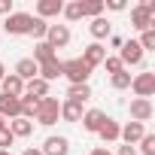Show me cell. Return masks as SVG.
Returning a JSON list of instances; mask_svg holds the SVG:
<instances>
[{
  "mask_svg": "<svg viewBox=\"0 0 155 155\" xmlns=\"http://www.w3.org/2000/svg\"><path fill=\"white\" fill-rule=\"evenodd\" d=\"M61 76H67L70 85H85L91 76V67L82 58H70V61H61Z\"/></svg>",
  "mask_w": 155,
  "mask_h": 155,
  "instance_id": "1",
  "label": "cell"
},
{
  "mask_svg": "<svg viewBox=\"0 0 155 155\" xmlns=\"http://www.w3.org/2000/svg\"><path fill=\"white\" fill-rule=\"evenodd\" d=\"M31 25H34V15L31 12H12V15H6L3 31L9 37H25V34H31Z\"/></svg>",
  "mask_w": 155,
  "mask_h": 155,
  "instance_id": "2",
  "label": "cell"
},
{
  "mask_svg": "<svg viewBox=\"0 0 155 155\" xmlns=\"http://www.w3.org/2000/svg\"><path fill=\"white\" fill-rule=\"evenodd\" d=\"M58 116H61V101L58 97H40V110H37V125H55L58 122Z\"/></svg>",
  "mask_w": 155,
  "mask_h": 155,
  "instance_id": "3",
  "label": "cell"
},
{
  "mask_svg": "<svg viewBox=\"0 0 155 155\" xmlns=\"http://www.w3.org/2000/svg\"><path fill=\"white\" fill-rule=\"evenodd\" d=\"M131 88H134V94L137 97H143V101H152V94H155V73H137V76H131Z\"/></svg>",
  "mask_w": 155,
  "mask_h": 155,
  "instance_id": "4",
  "label": "cell"
},
{
  "mask_svg": "<svg viewBox=\"0 0 155 155\" xmlns=\"http://www.w3.org/2000/svg\"><path fill=\"white\" fill-rule=\"evenodd\" d=\"M119 61H122V67H125V64L140 67V64H143V49H140V43H137V40H125L122 49H119Z\"/></svg>",
  "mask_w": 155,
  "mask_h": 155,
  "instance_id": "5",
  "label": "cell"
},
{
  "mask_svg": "<svg viewBox=\"0 0 155 155\" xmlns=\"http://www.w3.org/2000/svg\"><path fill=\"white\" fill-rule=\"evenodd\" d=\"M131 25L143 34V31H155V15L146 9V3H140V6H134L131 9Z\"/></svg>",
  "mask_w": 155,
  "mask_h": 155,
  "instance_id": "6",
  "label": "cell"
},
{
  "mask_svg": "<svg viewBox=\"0 0 155 155\" xmlns=\"http://www.w3.org/2000/svg\"><path fill=\"white\" fill-rule=\"evenodd\" d=\"M46 43H49L52 49H64V46L70 43V28H67V25H49Z\"/></svg>",
  "mask_w": 155,
  "mask_h": 155,
  "instance_id": "7",
  "label": "cell"
},
{
  "mask_svg": "<svg viewBox=\"0 0 155 155\" xmlns=\"http://www.w3.org/2000/svg\"><path fill=\"white\" fill-rule=\"evenodd\" d=\"M152 113H155L152 110V101H143V97H134L131 101V122H140L143 125V122L152 119Z\"/></svg>",
  "mask_w": 155,
  "mask_h": 155,
  "instance_id": "8",
  "label": "cell"
},
{
  "mask_svg": "<svg viewBox=\"0 0 155 155\" xmlns=\"http://www.w3.org/2000/svg\"><path fill=\"white\" fill-rule=\"evenodd\" d=\"M21 116V97L0 94V119H18Z\"/></svg>",
  "mask_w": 155,
  "mask_h": 155,
  "instance_id": "9",
  "label": "cell"
},
{
  "mask_svg": "<svg viewBox=\"0 0 155 155\" xmlns=\"http://www.w3.org/2000/svg\"><path fill=\"white\" fill-rule=\"evenodd\" d=\"M12 73L18 76L21 82H31V79H37V76H40V67H37V61H34V58H21V61L15 64V70H12Z\"/></svg>",
  "mask_w": 155,
  "mask_h": 155,
  "instance_id": "10",
  "label": "cell"
},
{
  "mask_svg": "<svg viewBox=\"0 0 155 155\" xmlns=\"http://www.w3.org/2000/svg\"><path fill=\"white\" fill-rule=\"evenodd\" d=\"M143 134H146V128H143L140 122H128V125L119 131V140H125V146H134V143L143 140Z\"/></svg>",
  "mask_w": 155,
  "mask_h": 155,
  "instance_id": "11",
  "label": "cell"
},
{
  "mask_svg": "<svg viewBox=\"0 0 155 155\" xmlns=\"http://www.w3.org/2000/svg\"><path fill=\"white\" fill-rule=\"evenodd\" d=\"M40 152H43V155H67V152H70V140H67V137H49Z\"/></svg>",
  "mask_w": 155,
  "mask_h": 155,
  "instance_id": "12",
  "label": "cell"
},
{
  "mask_svg": "<svg viewBox=\"0 0 155 155\" xmlns=\"http://www.w3.org/2000/svg\"><path fill=\"white\" fill-rule=\"evenodd\" d=\"M0 88H3V94H9V97H21L25 94V82L15 73H6L3 79H0Z\"/></svg>",
  "mask_w": 155,
  "mask_h": 155,
  "instance_id": "13",
  "label": "cell"
},
{
  "mask_svg": "<svg viewBox=\"0 0 155 155\" xmlns=\"http://www.w3.org/2000/svg\"><path fill=\"white\" fill-rule=\"evenodd\" d=\"M104 58H107V49L101 46V43H91V46H85V52H82V61L94 70L97 64H104Z\"/></svg>",
  "mask_w": 155,
  "mask_h": 155,
  "instance_id": "14",
  "label": "cell"
},
{
  "mask_svg": "<svg viewBox=\"0 0 155 155\" xmlns=\"http://www.w3.org/2000/svg\"><path fill=\"white\" fill-rule=\"evenodd\" d=\"M61 9H64V0H40L37 3V18H52V15H61Z\"/></svg>",
  "mask_w": 155,
  "mask_h": 155,
  "instance_id": "15",
  "label": "cell"
},
{
  "mask_svg": "<svg viewBox=\"0 0 155 155\" xmlns=\"http://www.w3.org/2000/svg\"><path fill=\"white\" fill-rule=\"evenodd\" d=\"M6 128H9L12 137H31V134H34V122H31V119H21V116L12 119V122H6Z\"/></svg>",
  "mask_w": 155,
  "mask_h": 155,
  "instance_id": "16",
  "label": "cell"
},
{
  "mask_svg": "<svg viewBox=\"0 0 155 155\" xmlns=\"http://www.w3.org/2000/svg\"><path fill=\"white\" fill-rule=\"evenodd\" d=\"M119 131H122V128H119V122L107 116V119H104V125H101V131H97V137H101L104 143H116V140H119Z\"/></svg>",
  "mask_w": 155,
  "mask_h": 155,
  "instance_id": "17",
  "label": "cell"
},
{
  "mask_svg": "<svg viewBox=\"0 0 155 155\" xmlns=\"http://www.w3.org/2000/svg\"><path fill=\"white\" fill-rule=\"evenodd\" d=\"M104 119H107V116H104L101 110H88V113H82V128L91 131V134H97L101 125H104Z\"/></svg>",
  "mask_w": 155,
  "mask_h": 155,
  "instance_id": "18",
  "label": "cell"
},
{
  "mask_svg": "<svg viewBox=\"0 0 155 155\" xmlns=\"http://www.w3.org/2000/svg\"><path fill=\"white\" fill-rule=\"evenodd\" d=\"M61 119H64V122H82V104L64 101V104H61Z\"/></svg>",
  "mask_w": 155,
  "mask_h": 155,
  "instance_id": "19",
  "label": "cell"
},
{
  "mask_svg": "<svg viewBox=\"0 0 155 155\" xmlns=\"http://www.w3.org/2000/svg\"><path fill=\"white\" fill-rule=\"evenodd\" d=\"M55 58H58V55H55V49H52L46 40L34 46V61H37V67H40V64H49V61H55Z\"/></svg>",
  "mask_w": 155,
  "mask_h": 155,
  "instance_id": "20",
  "label": "cell"
},
{
  "mask_svg": "<svg viewBox=\"0 0 155 155\" xmlns=\"http://www.w3.org/2000/svg\"><path fill=\"white\" fill-rule=\"evenodd\" d=\"M25 94H31V97H49V82L37 76V79L25 82Z\"/></svg>",
  "mask_w": 155,
  "mask_h": 155,
  "instance_id": "21",
  "label": "cell"
},
{
  "mask_svg": "<svg viewBox=\"0 0 155 155\" xmlns=\"http://www.w3.org/2000/svg\"><path fill=\"white\" fill-rule=\"evenodd\" d=\"M88 31H91V37H94V40H107V37H110V21H107L104 15H97V18H91Z\"/></svg>",
  "mask_w": 155,
  "mask_h": 155,
  "instance_id": "22",
  "label": "cell"
},
{
  "mask_svg": "<svg viewBox=\"0 0 155 155\" xmlns=\"http://www.w3.org/2000/svg\"><path fill=\"white\" fill-rule=\"evenodd\" d=\"M37 110H40V97H31V94H21V119H31V122H34Z\"/></svg>",
  "mask_w": 155,
  "mask_h": 155,
  "instance_id": "23",
  "label": "cell"
},
{
  "mask_svg": "<svg viewBox=\"0 0 155 155\" xmlns=\"http://www.w3.org/2000/svg\"><path fill=\"white\" fill-rule=\"evenodd\" d=\"M58 76H61V61H58V58L49 61V64H40V79L52 82V79H58Z\"/></svg>",
  "mask_w": 155,
  "mask_h": 155,
  "instance_id": "24",
  "label": "cell"
},
{
  "mask_svg": "<svg viewBox=\"0 0 155 155\" xmlns=\"http://www.w3.org/2000/svg\"><path fill=\"white\" fill-rule=\"evenodd\" d=\"M91 97V85L85 82V85H70V91H67V101H76V104H85Z\"/></svg>",
  "mask_w": 155,
  "mask_h": 155,
  "instance_id": "25",
  "label": "cell"
},
{
  "mask_svg": "<svg viewBox=\"0 0 155 155\" xmlns=\"http://www.w3.org/2000/svg\"><path fill=\"white\" fill-rule=\"evenodd\" d=\"M70 21H79L82 18V0H73V3H64V9H61Z\"/></svg>",
  "mask_w": 155,
  "mask_h": 155,
  "instance_id": "26",
  "label": "cell"
},
{
  "mask_svg": "<svg viewBox=\"0 0 155 155\" xmlns=\"http://www.w3.org/2000/svg\"><path fill=\"white\" fill-rule=\"evenodd\" d=\"M101 12H104V0H85V3H82V18H85V15L97 18Z\"/></svg>",
  "mask_w": 155,
  "mask_h": 155,
  "instance_id": "27",
  "label": "cell"
},
{
  "mask_svg": "<svg viewBox=\"0 0 155 155\" xmlns=\"http://www.w3.org/2000/svg\"><path fill=\"white\" fill-rule=\"evenodd\" d=\"M110 85H113L116 91H122V88H131V73H128V70H122V73H116L113 79H110Z\"/></svg>",
  "mask_w": 155,
  "mask_h": 155,
  "instance_id": "28",
  "label": "cell"
},
{
  "mask_svg": "<svg viewBox=\"0 0 155 155\" xmlns=\"http://www.w3.org/2000/svg\"><path fill=\"white\" fill-rule=\"evenodd\" d=\"M46 31H49V25H46L43 18H37V15H34V25H31V37L43 43V40H46Z\"/></svg>",
  "mask_w": 155,
  "mask_h": 155,
  "instance_id": "29",
  "label": "cell"
},
{
  "mask_svg": "<svg viewBox=\"0 0 155 155\" xmlns=\"http://www.w3.org/2000/svg\"><path fill=\"white\" fill-rule=\"evenodd\" d=\"M137 43H140V49H143V55H146V52H155V31H143Z\"/></svg>",
  "mask_w": 155,
  "mask_h": 155,
  "instance_id": "30",
  "label": "cell"
},
{
  "mask_svg": "<svg viewBox=\"0 0 155 155\" xmlns=\"http://www.w3.org/2000/svg\"><path fill=\"white\" fill-rule=\"evenodd\" d=\"M140 155H155V134H143V140H140Z\"/></svg>",
  "mask_w": 155,
  "mask_h": 155,
  "instance_id": "31",
  "label": "cell"
},
{
  "mask_svg": "<svg viewBox=\"0 0 155 155\" xmlns=\"http://www.w3.org/2000/svg\"><path fill=\"white\" fill-rule=\"evenodd\" d=\"M104 67H107V73H110V76H116V73H122V70H125V67H122V61H119V58H110V55L104 58Z\"/></svg>",
  "mask_w": 155,
  "mask_h": 155,
  "instance_id": "32",
  "label": "cell"
},
{
  "mask_svg": "<svg viewBox=\"0 0 155 155\" xmlns=\"http://www.w3.org/2000/svg\"><path fill=\"white\" fill-rule=\"evenodd\" d=\"M12 143H15V137H12V134H9V128L3 125V128H0V149H6V152H9V146H12Z\"/></svg>",
  "mask_w": 155,
  "mask_h": 155,
  "instance_id": "33",
  "label": "cell"
},
{
  "mask_svg": "<svg viewBox=\"0 0 155 155\" xmlns=\"http://www.w3.org/2000/svg\"><path fill=\"white\" fill-rule=\"evenodd\" d=\"M104 9H113V12H122V9H125V0H110V3H104Z\"/></svg>",
  "mask_w": 155,
  "mask_h": 155,
  "instance_id": "34",
  "label": "cell"
},
{
  "mask_svg": "<svg viewBox=\"0 0 155 155\" xmlns=\"http://www.w3.org/2000/svg\"><path fill=\"white\" fill-rule=\"evenodd\" d=\"M0 15H12V0H0Z\"/></svg>",
  "mask_w": 155,
  "mask_h": 155,
  "instance_id": "35",
  "label": "cell"
},
{
  "mask_svg": "<svg viewBox=\"0 0 155 155\" xmlns=\"http://www.w3.org/2000/svg\"><path fill=\"white\" fill-rule=\"evenodd\" d=\"M119 155H137L134 146H119Z\"/></svg>",
  "mask_w": 155,
  "mask_h": 155,
  "instance_id": "36",
  "label": "cell"
},
{
  "mask_svg": "<svg viewBox=\"0 0 155 155\" xmlns=\"http://www.w3.org/2000/svg\"><path fill=\"white\" fill-rule=\"evenodd\" d=\"M91 155H113V152H107L104 146H97V149H91Z\"/></svg>",
  "mask_w": 155,
  "mask_h": 155,
  "instance_id": "37",
  "label": "cell"
},
{
  "mask_svg": "<svg viewBox=\"0 0 155 155\" xmlns=\"http://www.w3.org/2000/svg\"><path fill=\"white\" fill-rule=\"evenodd\" d=\"M21 155H43V152H40V149H34V146H31V149H25V152H21Z\"/></svg>",
  "mask_w": 155,
  "mask_h": 155,
  "instance_id": "38",
  "label": "cell"
},
{
  "mask_svg": "<svg viewBox=\"0 0 155 155\" xmlns=\"http://www.w3.org/2000/svg\"><path fill=\"white\" fill-rule=\"evenodd\" d=\"M3 76H6V67H3V64H0V79H3Z\"/></svg>",
  "mask_w": 155,
  "mask_h": 155,
  "instance_id": "39",
  "label": "cell"
},
{
  "mask_svg": "<svg viewBox=\"0 0 155 155\" xmlns=\"http://www.w3.org/2000/svg\"><path fill=\"white\" fill-rule=\"evenodd\" d=\"M0 155H12V152H6V149H0Z\"/></svg>",
  "mask_w": 155,
  "mask_h": 155,
  "instance_id": "40",
  "label": "cell"
},
{
  "mask_svg": "<svg viewBox=\"0 0 155 155\" xmlns=\"http://www.w3.org/2000/svg\"><path fill=\"white\" fill-rule=\"evenodd\" d=\"M3 125H6V119H0V128H3Z\"/></svg>",
  "mask_w": 155,
  "mask_h": 155,
  "instance_id": "41",
  "label": "cell"
}]
</instances>
